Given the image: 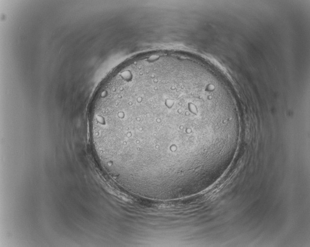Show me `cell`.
<instances>
[{
    "label": "cell",
    "instance_id": "1",
    "mask_svg": "<svg viewBox=\"0 0 310 247\" xmlns=\"http://www.w3.org/2000/svg\"><path fill=\"white\" fill-rule=\"evenodd\" d=\"M183 68L143 62L116 71L97 95L90 118L103 167L124 187L167 189L191 170V153L208 109Z\"/></svg>",
    "mask_w": 310,
    "mask_h": 247
}]
</instances>
